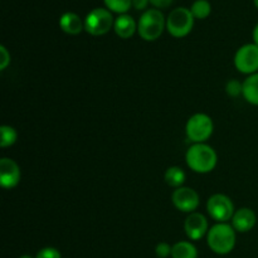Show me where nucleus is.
Returning <instances> with one entry per match:
<instances>
[{"label":"nucleus","mask_w":258,"mask_h":258,"mask_svg":"<svg viewBox=\"0 0 258 258\" xmlns=\"http://www.w3.org/2000/svg\"><path fill=\"white\" fill-rule=\"evenodd\" d=\"M19 258H33V257L29 256V254H23V256H20Z\"/></svg>","instance_id":"28"},{"label":"nucleus","mask_w":258,"mask_h":258,"mask_svg":"<svg viewBox=\"0 0 258 258\" xmlns=\"http://www.w3.org/2000/svg\"><path fill=\"white\" fill-rule=\"evenodd\" d=\"M214 131V123L211 116L207 113H194L188 118L185 125V134L188 140L193 144L206 143L211 139Z\"/></svg>","instance_id":"4"},{"label":"nucleus","mask_w":258,"mask_h":258,"mask_svg":"<svg viewBox=\"0 0 258 258\" xmlns=\"http://www.w3.org/2000/svg\"><path fill=\"white\" fill-rule=\"evenodd\" d=\"M149 4H150V0H133V7L136 10H145Z\"/></svg>","instance_id":"26"},{"label":"nucleus","mask_w":258,"mask_h":258,"mask_svg":"<svg viewBox=\"0 0 258 258\" xmlns=\"http://www.w3.org/2000/svg\"><path fill=\"white\" fill-rule=\"evenodd\" d=\"M103 2L111 13H117L118 15L127 14L133 7V0H103Z\"/></svg>","instance_id":"20"},{"label":"nucleus","mask_w":258,"mask_h":258,"mask_svg":"<svg viewBox=\"0 0 258 258\" xmlns=\"http://www.w3.org/2000/svg\"><path fill=\"white\" fill-rule=\"evenodd\" d=\"M257 223V216L251 208H239L234 212L232 218V227L239 233H247L252 231Z\"/></svg>","instance_id":"12"},{"label":"nucleus","mask_w":258,"mask_h":258,"mask_svg":"<svg viewBox=\"0 0 258 258\" xmlns=\"http://www.w3.org/2000/svg\"><path fill=\"white\" fill-rule=\"evenodd\" d=\"M171 258H198V251L191 242H176L171 248Z\"/></svg>","instance_id":"17"},{"label":"nucleus","mask_w":258,"mask_h":258,"mask_svg":"<svg viewBox=\"0 0 258 258\" xmlns=\"http://www.w3.org/2000/svg\"><path fill=\"white\" fill-rule=\"evenodd\" d=\"M184 231L190 241H199L208 234V219L206 218L204 214L199 213V212H193V213L188 214L184 221Z\"/></svg>","instance_id":"10"},{"label":"nucleus","mask_w":258,"mask_h":258,"mask_svg":"<svg viewBox=\"0 0 258 258\" xmlns=\"http://www.w3.org/2000/svg\"><path fill=\"white\" fill-rule=\"evenodd\" d=\"M35 258H62L60 252L54 247H44L37 253Z\"/></svg>","instance_id":"23"},{"label":"nucleus","mask_w":258,"mask_h":258,"mask_svg":"<svg viewBox=\"0 0 258 258\" xmlns=\"http://www.w3.org/2000/svg\"><path fill=\"white\" fill-rule=\"evenodd\" d=\"M171 248H173V246H170L166 242H160V243H158V246L155 248L156 256L159 258H166L171 256Z\"/></svg>","instance_id":"24"},{"label":"nucleus","mask_w":258,"mask_h":258,"mask_svg":"<svg viewBox=\"0 0 258 258\" xmlns=\"http://www.w3.org/2000/svg\"><path fill=\"white\" fill-rule=\"evenodd\" d=\"M244 100L253 106H258V72L251 76H247L243 81V92H242Z\"/></svg>","instance_id":"15"},{"label":"nucleus","mask_w":258,"mask_h":258,"mask_svg":"<svg viewBox=\"0 0 258 258\" xmlns=\"http://www.w3.org/2000/svg\"><path fill=\"white\" fill-rule=\"evenodd\" d=\"M59 28L70 35H78L85 30V19L73 12H66L59 18Z\"/></svg>","instance_id":"13"},{"label":"nucleus","mask_w":258,"mask_h":258,"mask_svg":"<svg viewBox=\"0 0 258 258\" xmlns=\"http://www.w3.org/2000/svg\"><path fill=\"white\" fill-rule=\"evenodd\" d=\"M253 3H254V7L258 9V0H253Z\"/></svg>","instance_id":"29"},{"label":"nucleus","mask_w":258,"mask_h":258,"mask_svg":"<svg viewBox=\"0 0 258 258\" xmlns=\"http://www.w3.org/2000/svg\"><path fill=\"white\" fill-rule=\"evenodd\" d=\"M190 12L196 19H207L212 13V5L208 0H196L191 4Z\"/></svg>","instance_id":"19"},{"label":"nucleus","mask_w":258,"mask_h":258,"mask_svg":"<svg viewBox=\"0 0 258 258\" xmlns=\"http://www.w3.org/2000/svg\"><path fill=\"white\" fill-rule=\"evenodd\" d=\"M226 92L229 97H238L243 92V82L238 80H229L226 85Z\"/></svg>","instance_id":"21"},{"label":"nucleus","mask_w":258,"mask_h":258,"mask_svg":"<svg viewBox=\"0 0 258 258\" xmlns=\"http://www.w3.org/2000/svg\"><path fill=\"white\" fill-rule=\"evenodd\" d=\"M12 62V55L5 45H0V71H5Z\"/></svg>","instance_id":"22"},{"label":"nucleus","mask_w":258,"mask_h":258,"mask_svg":"<svg viewBox=\"0 0 258 258\" xmlns=\"http://www.w3.org/2000/svg\"><path fill=\"white\" fill-rule=\"evenodd\" d=\"M186 165L197 174H208L216 169L218 155L211 145L206 143L193 144L185 153Z\"/></svg>","instance_id":"1"},{"label":"nucleus","mask_w":258,"mask_h":258,"mask_svg":"<svg viewBox=\"0 0 258 258\" xmlns=\"http://www.w3.org/2000/svg\"><path fill=\"white\" fill-rule=\"evenodd\" d=\"M252 38H253V43H256L258 45V23L256 24V27H254L253 32H252Z\"/></svg>","instance_id":"27"},{"label":"nucleus","mask_w":258,"mask_h":258,"mask_svg":"<svg viewBox=\"0 0 258 258\" xmlns=\"http://www.w3.org/2000/svg\"><path fill=\"white\" fill-rule=\"evenodd\" d=\"M196 18L190 9L184 7L175 8L171 10L166 18V30L174 38H184L193 30Z\"/></svg>","instance_id":"5"},{"label":"nucleus","mask_w":258,"mask_h":258,"mask_svg":"<svg viewBox=\"0 0 258 258\" xmlns=\"http://www.w3.org/2000/svg\"><path fill=\"white\" fill-rule=\"evenodd\" d=\"M207 212L213 221L217 223H228L232 221L236 212L234 204L228 196L222 193H216L207 201Z\"/></svg>","instance_id":"7"},{"label":"nucleus","mask_w":258,"mask_h":258,"mask_svg":"<svg viewBox=\"0 0 258 258\" xmlns=\"http://www.w3.org/2000/svg\"><path fill=\"white\" fill-rule=\"evenodd\" d=\"M174 0H150V4L153 5L155 9H165V8H169L171 4H173Z\"/></svg>","instance_id":"25"},{"label":"nucleus","mask_w":258,"mask_h":258,"mask_svg":"<svg viewBox=\"0 0 258 258\" xmlns=\"http://www.w3.org/2000/svg\"><path fill=\"white\" fill-rule=\"evenodd\" d=\"M166 29V19L161 10L148 9L141 14L138 22V33L141 39L154 42L159 39Z\"/></svg>","instance_id":"3"},{"label":"nucleus","mask_w":258,"mask_h":258,"mask_svg":"<svg viewBox=\"0 0 258 258\" xmlns=\"http://www.w3.org/2000/svg\"><path fill=\"white\" fill-rule=\"evenodd\" d=\"M171 203L179 212L190 214L198 209L199 204H201V198L193 188L180 186L178 189H174L173 194H171Z\"/></svg>","instance_id":"9"},{"label":"nucleus","mask_w":258,"mask_h":258,"mask_svg":"<svg viewBox=\"0 0 258 258\" xmlns=\"http://www.w3.org/2000/svg\"><path fill=\"white\" fill-rule=\"evenodd\" d=\"M113 32L121 39H130L138 32V23L135 22V19L131 15L121 14L115 19Z\"/></svg>","instance_id":"14"},{"label":"nucleus","mask_w":258,"mask_h":258,"mask_svg":"<svg viewBox=\"0 0 258 258\" xmlns=\"http://www.w3.org/2000/svg\"><path fill=\"white\" fill-rule=\"evenodd\" d=\"M236 229L229 223H216L207 234L208 247L217 254H228L236 246Z\"/></svg>","instance_id":"2"},{"label":"nucleus","mask_w":258,"mask_h":258,"mask_svg":"<svg viewBox=\"0 0 258 258\" xmlns=\"http://www.w3.org/2000/svg\"><path fill=\"white\" fill-rule=\"evenodd\" d=\"M164 180L170 188L178 189L180 186H184V183L186 180V174L180 166H170L165 170Z\"/></svg>","instance_id":"16"},{"label":"nucleus","mask_w":258,"mask_h":258,"mask_svg":"<svg viewBox=\"0 0 258 258\" xmlns=\"http://www.w3.org/2000/svg\"><path fill=\"white\" fill-rule=\"evenodd\" d=\"M18 140V133L13 126L2 125L0 126V146L3 149L10 148Z\"/></svg>","instance_id":"18"},{"label":"nucleus","mask_w":258,"mask_h":258,"mask_svg":"<svg viewBox=\"0 0 258 258\" xmlns=\"http://www.w3.org/2000/svg\"><path fill=\"white\" fill-rule=\"evenodd\" d=\"M234 67L239 73L251 76L258 72V45L247 43L237 49L234 54Z\"/></svg>","instance_id":"8"},{"label":"nucleus","mask_w":258,"mask_h":258,"mask_svg":"<svg viewBox=\"0 0 258 258\" xmlns=\"http://www.w3.org/2000/svg\"><path fill=\"white\" fill-rule=\"evenodd\" d=\"M113 24L115 18L107 8H95L85 18V30L93 37L107 34Z\"/></svg>","instance_id":"6"},{"label":"nucleus","mask_w":258,"mask_h":258,"mask_svg":"<svg viewBox=\"0 0 258 258\" xmlns=\"http://www.w3.org/2000/svg\"><path fill=\"white\" fill-rule=\"evenodd\" d=\"M22 171L15 160L10 158L0 159V184L4 189H13L19 184Z\"/></svg>","instance_id":"11"}]
</instances>
